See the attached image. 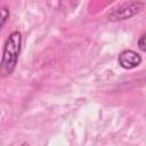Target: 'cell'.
<instances>
[{
	"mask_svg": "<svg viewBox=\"0 0 146 146\" xmlns=\"http://www.w3.org/2000/svg\"><path fill=\"white\" fill-rule=\"evenodd\" d=\"M138 48H139L141 51L146 52V32L143 33V34L139 36V39H138Z\"/></svg>",
	"mask_w": 146,
	"mask_h": 146,
	"instance_id": "277c9868",
	"label": "cell"
},
{
	"mask_svg": "<svg viewBox=\"0 0 146 146\" xmlns=\"http://www.w3.org/2000/svg\"><path fill=\"white\" fill-rule=\"evenodd\" d=\"M145 7V3L141 1H125L122 2L115 7H113L108 14H107V19L111 22H120V21H125L135 15L139 14L141 9Z\"/></svg>",
	"mask_w": 146,
	"mask_h": 146,
	"instance_id": "7a4b0ae2",
	"label": "cell"
},
{
	"mask_svg": "<svg viewBox=\"0 0 146 146\" xmlns=\"http://www.w3.org/2000/svg\"><path fill=\"white\" fill-rule=\"evenodd\" d=\"M117 62H119L121 67H123L125 70H132V68L137 67L138 65H140L141 57L135 50L127 49V50H123L119 54Z\"/></svg>",
	"mask_w": 146,
	"mask_h": 146,
	"instance_id": "3957f363",
	"label": "cell"
},
{
	"mask_svg": "<svg viewBox=\"0 0 146 146\" xmlns=\"http://www.w3.org/2000/svg\"><path fill=\"white\" fill-rule=\"evenodd\" d=\"M22 48V34L18 31L11 32L3 44L1 58V74L2 76L10 75L16 68L18 57Z\"/></svg>",
	"mask_w": 146,
	"mask_h": 146,
	"instance_id": "6da1fadb",
	"label": "cell"
},
{
	"mask_svg": "<svg viewBox=\"0 0 146 146\" xmlns=\"http://www.w3.org/2000/svg\"><path fill=\"white\" fill-rule=\"evenodd\" d=\"M21 146H30V145H29V144H27V143H23V144H22V145H21Z\"/></svg>",
	"mask_w": 146,
	"mask_h": 146,
	"instance_id": "8992f818",
	"label": "cell"
},
{
	"mask_svg": "<svg viewBox=\"0 0 146 146\" xmlns=\"http://www.w3.org/2000/svg\"><path fill=\"white\" fill-rule=\"evenodd\" d=\"M9 18V10L7 9V7H2L1 8V27L5 26L6 21Z\"/></svg>",
	"mask_w": 146,
	"mask_h": 146,
	"instance_id": "5b68a950",
	"label": "cell"
}]
</instances>
